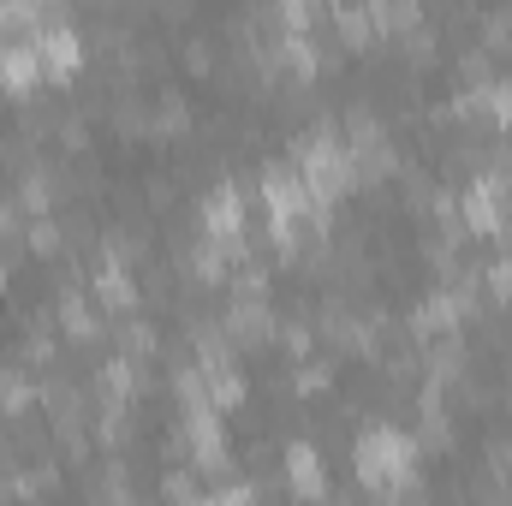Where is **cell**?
Here are the masks:
<instances>
[{
    "label": "cell",
    "instance_id": "obj_5",
    "mask_svg": "<svg viewBox=\"0 0 512 506\" xmlns=\"http://www.w3.org/2000/svg\"><path fill=\"white\" fill-rule=\"evenodd\" d=\"M90 298H96L102 310H120V316L137 304V280H131V268L120 262V256H108V262L90 274Z\"/></svg>",
    "mask_w": 512,
    "mask_h": 506
},
{
    "label": "cell",
    "instance_id": "obj_2",
    "mask_svg": "<svg viewBox=\"0 0 512 506\" xmlns=\"http://www.w3.org/2000/svg\"><path fill=\"white\" fill-rule=\"evenodd\" d=\"M203 233H209V239H233V245H239V233H245V185L221 179V185L203 197Z\"/></svg>",
    "mask_w": 512,
    "mask_h": 506
},
{
    "label": "cell",
    "instance_id": "obj_8",
    "mask_svg": "<svg viewBox=\"0 0 512 506\" xmlns=\"http://www.w3.org/2000/svg\"><path fill=\"white\" fill-rule=\"evenodd\" d=\"M483 286H489V298H501V304H512V256H501V262H489Z\"/></svg>",
    "mask_w": 512,
    "mask_h": 506
},
{
    "label": "cell",
    "instance_id": "obj_1",
    "mask_svg": "<svg viewBox=\"0 0 512 506\" xmlns=\"http://www.w3.org/2000/svg\"><path fill=\"white\" fill-rule=\"evenodd\" d=\"M417 465V441L399 435L393 423H376L358 435V477L376 483V489H399V477Z\"/></svg>",
    "mask_w": 512,
    "mask_h": 506
},
{
    "label": "cell",
    "instance_id": "obj_7",
    "mask_svg": "<svg viewBox=\"0 0 512 506\" xmlns=\"http://www.w3.org/2000/svg\"><path fill=\"white\" fill-rule=\"evenodd\" d=\"M179 60H185V72H191V78H209V66H215V48H209V36H191V42L179 48Z\"/></svg>",
    "mask_w": 512,
    "mask_h": 506
},
{
    "label": "cell",
    "instance_id": "obj_4",
    "mask_svg": "<svg viewBox=\"0 0 512 506\" xmlns=\"http://www.w3.org/2000/svg\"><path fill=\"white\" fill-rule=\"evenodd\" d=\"M36 78H48V72H42L36 42H0V84H6L12 96H30V90H36Z\"/></svg>",
    "mask_w": 512,
    "mask_h": 506
},
{
    "label": "cell",
    "instance_id": "obj_3",
    "mask_svg": "<svg viewBox=\"0 0 512 506\" xmlns=\"http://www.w3.org/2000/svg\"><path fill=\"white\" fill-rule=\"evenodd\" d=\"M36 54H42V72H48L54 84H66V78L84 66V36H78L72 24H48V30L36 36Z\"/></svg>",
    "mask_w": 512,
    "mask_h": 506
},
{
    "label": "cell",
    "instance_id": "obj_6",
    "mask_svg": "<svg viewBox=\"0 0 512 506\" xmlns=\"http://www.w3.org/2000/svg\"><path fill=\"white\" fill-rule=\"evenodd\" d=\"M286 483L298 489V495H316L322 489V459H316V447H286Z\"/></svg>",
    "mask_w": 512,
    "mask_h": 506
}]
</instances>
